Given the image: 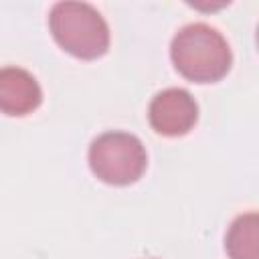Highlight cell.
Wrapping results in <instances>:
<instances>
[{
    "mask_svg": "<svg viewBox=\"0 0 259 259\" xmlns=\"http://www.w3.org/2000/svg\"><path fill=\"white\" fill-rule=\"evenodd\" d=\"M148 154L140 138L127 132H105L89 146V168L105 184L125 186L142 178Z\"/></svg>",
    "mask_w": 259,
    "mask_h": 259,
    "instance_id": "3",
    "label": "cell"
},
{
    "mask_svg": "<svg viewBox=\"0 0 259 259\" xmlns=\"http://www.w3.org/2000/svg\"><path fill=\"white\" fill-rule=\"evenodd\" d=\"M170 57L176 71L192 83L221 81L233 65L227 38L204 22L182 26L172 38Z\"/></svg>",
    "mask_w": 259,
    "mask_h": 259,
    "instance_id": "1",
    "label": "cell"
},
{
    "mask_svg": "<svg viewBox=\"0 0 259 259\" xmlns=\"http://www.w3.org/2000/svg\"><path fill=\"white\" fill-rule=\"evenodd\" d=\"M42 101L38 81L20 67L0 69V111L12 117L32 113Z\"/></svg>",
    "mask_w": 259,
    "mask_h": 259,
    "instance_id": "5",
    "label": "cell"
},
{
    "mask_svg": "<svg viewBox=\"0 0 259 259\" xmlns=\"http://www.w3.org/2000/svg\"><path fill=\"white\" fill-rule=\"evenodd\" d=\"M148 119L152 130L160 136H184L198 119V105L186 89L170 87L152 99L148 107Z\"/></svg>",
    "mask_w": 259,
    "mask_h": 259,
    "instance_id": "4",
    "label": "cell"
},
{
    "mask_svg": "<svg viewBox=\"0 0 259 259\" xmlns=\"http://www.w3.org/2000/svg\"><path fill=\"white\" fill-rule=\"evenodd\" d=\"M225 249L231 259H259V217L257 212L239 214L225 237Z\"/></svg>",
    "mask_w": 259,
    "mask_h": 259,
    "instance_id": "6",
    "label": "cell"
},
{
    "mask_svg": "<svg viewBox=\"0 0 259 259\" xmlns=\"http://www.w3.org/2000/svg\"><path fill=\"white\" fill-rule=\"evenodd\" d=\"M49 28L57 45L77 59L93 61L109 49L107 22L91 4L57 2L49 14Z\"/></svg>",
    "mask_w": 259,
    "mask_h": 259,
    "instance_id": "2",
    "label": "cell"
}]
</instances>
